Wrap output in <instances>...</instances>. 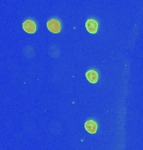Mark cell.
Segmentation results:
<instances>
[{
  "label": "cell",
  "instance_id": "6da1fadb",
  "mask_svg": "<svg viewBox=\"0 0 143 150\" xmlns=\"http://www.w3.org/2000/svg\"><path fill=\"white\" fill-rule=\"evenodd\" d=\"M48 29L51 33H58L60 31V23L57 19H50L47 23Z\"/></svg>",
  "mask_w": 143,
  "mask_h": 150
},
{
  "label": "cell",
  "instance_id": "7a4b0ae2",
  "mask_svg": "<svg viewBox=\"0 0 143 150\" xmlns=\"http://www.w3.org/2000/svg\"><path fill=\"white\" fill-rule=\"evenodd\" d=\"M23 28L26 33H34L36 31V23L32 20H26L23 23Z\"/></svg>",
  "mask_w": 143,
  "mask_h": 150
},
{
  "label": "cell",
  "instance_id": "3957f363",
  "mask_svg": "<svg viewBox=\"0 0 143 150\" xmlns=\"http://www.w3.org/2000/svg\"><path fill=\"white\" fill-rule=\"evenodd\" d=\"M85 28L90 33H95L98 29V23L94 19H88L85 23Z\"/></svg>",
  "mask_w": 143,
  "mask_h": 150
},
{
  "label": "cell",
  "instance_id": "277c9868",
  "mask_svg": "<svg viewBox=\"0 0 143 150\" xmlns=\"http://www.w3.org/2000/svg\"><path fill=\"white\" fill-rule=\"evenodd\" d=\"M85 77L90 83H96L98 81V74L95 70H89L86 72Z\"/></svg>",
  "mask_w": 143,
  "mask_h": 150
},
{
  "label": "cell",
  "instance_id": "5b68a950",
  "mask_svg": "<svg viewBox=\"0 0 143 150\" xmlns=\"http://www.w3.org/2000/svg\"><path fill=\"white\" fill-rule=\"evenodd\" d=\"M85 129L90 134H95L97 130V123L93 120H88L85 123Z\"/></svg>",
  "mask_w": 143,
  "mask_h": 150
}]
</instances>
